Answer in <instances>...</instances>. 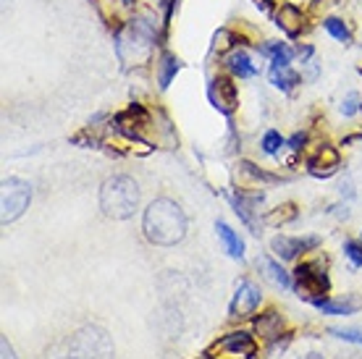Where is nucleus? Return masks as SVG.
<instances>
[{
	"mask_svg": "<svg viewBox=\"0 0 362 359\" xmlns=\"http://www.w3.org/2000/svg\"><path fill=\"white\" fill-rule=\"evenodd\" d=\"M208 100L218 113L234 116L236 108H239V90H236L234 84V76H226V73L213 76L208 81Z\"/></svg>",
	"mask_w": 362,
	"mask_h": 359,
	"instance_id": "7",
	"label": "nucleus"
},
{
	"mask_svg": "<svg viewBox=\"0 0 362 359\" xmlns=\"http://www.w3.org/2000/svg\"><path fill=\"white\" fill-rule=\"evenodd\" d=\"M323 27H326V32L334 40H339V42H344V45H349L352 42V32H349V27H346L341 18H336V16H328L326 21H323Z\"/></svg>",
	"mask_w": 362,
	"mask_h": 359,
	"instance_id": "21",
	"label": "nucleus"
},
{
	"mask_svg": "<svg viewBox=\"0 0 362 359\" xmlns=\"http://www.w3.org/2000/svg\"><path fill=\"white\" fill-rule=\"evenodd\" d=\"M313 307L323 314H354L362 307V299L354 294L344 299H317V302H313Z\"/></svg>",
	"mask_w": 362,
	"mask_h": 359,
	"instance_id": "14",
	"label": "nucleus"
},
{
	"mask_svg": "<svg viewBox=\"0 0 362 359\" xmlns=\"http://www.w3.org/2000/svg\"><path fill=\"white\" fill-rule=\"evenodd\" d=\"M273 21H276V27L286 37H291V40H297V37L302 35V29H305V13H302V8H297L294 3H281V8L276 11Z\"/></svg>",
	"mask_w": 362,
	"mask_h": 359,
	"instance_id": "11",
	"label": "nucleus"
},
{
	"mask_svg": "<svg viewBox=\"0 0 362 359\" xmlns=\"http://www.w3.org/2000/svg\"><path fill=\"white\" fill-rule=\"evenodd\" d=\"M328 333H331L334 339H341V341L362 346V331H357V328H328Z\"/></svg>",
	"mask_w": 362,
	"mask_h": 359,
	"instance_id": "24",
	"label": "nucleus"
},
{
	"mask_svg": "<svg viewBox=\"0 0 362 359\" xmlns=\"http://www.w3.org/2000/svg\"><path fill=\"white\" fill-rule=\"evenodd\" d=\"M271 81L273 87L281 92H291L294 87H297L299 81H302V76H299L291 66H286V69H279V71H271Z\"/></svg>",
	"mask_w": 362,
	"mask_h": 359,
	"instance_id": "20",
	"label": "nucleus"
},
{
	"mask_svg": "<svg viewBox=\"0 0 362 359\" xmlns=\"http://www.w3.org/2000/svg\"><path fill=\"white\" fill-rule=\"evenodd\" d=\"M179 71H181V61L173 53L163 50L160 58H158V87H160V90H168L173 76H176Z\"/></svg>",
	"mask_w": 362,
	"mask_h": 359,
	"instance_id": "17",
	"label": "nucleus"
},
{
	"mask_svg": "<svg viewBox=\"0 0 362 359\" xmlns=\"http://www.w3.org/2000/svg\"><path fill=\"white\" fill-rule=\"evenodd\" d=\"M360 105H362L360 95H357V92H349V95L341 100V113H344V116H354V113L360 110Z\"/></svg>",
	"mask_w": 362,
	"mask_h": 359,
	"instance_id": "26",
	"label": "nucleus"
},
{
	"mask_svg": "<svg viewBox=\"0 0 362 359\" xmlns=\"http://www.w3.org/2000/svg\"><path fill=\"white\" fill-rule=\"evenodd\" d=\"M341 165V155L331 144H320L315 153L308 158V173L315 179H331Z\"/></svg>",
	"mask_w": 362,
	"mask_h": 359,
	"instance_id": "10",
	"label": "nucleus"
},
{
	"mask_svg": "<svg viewBox=\"0 0 362 359\" xmlns=\"http://www.w3.org/2000/svg\"><path fill=\"white\" fill-rule=\"evenodd\" d=\"M0 354H3V359H16V354H13V346L8 343V339H6V336L0 339Z\"/></svg>",
	"mask_w": 362,
	"mask_h": 359,
	"instance_id": "29",
	"label": "nucleus"
},
{
	"mask_svg": "<svg viewBox=\"0 0 362 359\" xmlns=\"http://www.w3.org/2000/svg\"><path fill=\"white\" fill-rule=\"evenodd\" d=\"M239 171L242 173H247L252 181H263V184H279V176H273V173H268V171H263V168H257L255 163H250V160H242L239 163Z\"/></svg>",
	"mask_w": 362,
	"mask_h": 359,
	"instance_id": "22",
	"label": "nucleus"
},
{
	"mask_svg": "<svg viewBox=\"0 0 362 359\" xmlns=\"http://www.w3.org/2000/svg\"><path fill=\"white\" fill-rule=\"evenodd\" d=\"M142 231L155 247H173L187 236V216L179 202L160 197L150 202L142 216Z\"/></svg>",
	"mask_w": 362,
	"mask_h": 359,
	"instance_id": "1",
	"label": "nucleus"
},
{
	"mask_svg": "<svg viewBox=\"0 0 362 359\" xmlns=\"http://www.w3.org/2000/svg\"><path fill=\"white\" fill-rule=\"evenodd\" d=\"M360 110H362V105H360Z\"/></svg>",
	"mask_w": 362,
	"mask_h": 359,
	"instance_id": "32",
	"label": "nucleus"
},
{
	"mask_svg": "<svg viewBox=\"0 0 362 359\" xmlns=\"http://www.w3.org/2000/svg\"><path fill=\"white\" fill-rule=\"evenodd\" d=\"M320 247V236H276L271 242V249L279 260H297L299 254L313 252Z\"/></svg>",
	"mask_w": 362,
	"mask_h": 359,
	"instance_id": "9",
	"label": "nucleus"
},
{
	"mask_svg": "<svg viewBox=\"0 0 362 359\" xmlns=\"http://www.w3.org/2000/svg\"><path fill=\"white\" fill-rule=\"evenodd\" d=\"M69 359H113V341L100 325L76 331L69 343Z\"/></svg>",
	"mask_w": 362,
	"mask_h": 359,
	"instance_id": "4",
	"label": "nucleus"
},
{
	"mask_svg": "<svg viewBox=\"0 0 362 359\" xmlns=\"http://www.w3.org/2000/svg\"><path fill=\"white\" fill-rule=\"evenodd\" d=\"M284 147V136L276 131V129H271V131H265V136H263V150L268 155H276Z\"/></svg>",
	"mask_w": 362,
	"mask_h": 359,
	"instance_id": "25",
	"label": "nucleus"
},
{
	"mask_svg": "<svg viewBox=\"0 0 362 359\" xmlns=\"http://www.w3.org/2000/svg\"><path fill=\"white\" fill-rule=\"evenodd\" d=\"M226 69L234 79H252V76H257V69L252 66V61H250V55L245 50H231L226 55Z\"/></svg>",
	"mask_w": 362,
	"mask_h": 359,
	"instance_id": "15",
	"label": "nucleus"
},
{
	"mask_svg": "<svg viewBox=\"0 0 362 359\" xmlns=\"http://www.w3.org/2000/svg\"><path fill=\"white\" fill-rule=\"evenodd\" d=\"M297 205L294 202H284V205H279L276 210H271V213H265V225H286L291 223V220H297Z\"/></svg>",
	"mask_w": 362,
	"mask_h": 359,
	"instance_id": "19",
	"label": "nucleus"
},
{
	"mask_svg": "<svg viewBox=\"0 0 362 359\" xmlns=\"http://www.w3.org/2000/svg\"><path fill=\"white\" fill-rule=\"evenodd\" d=\"M302 359H323V357H320V354H315V351H313V354H308V357H302Z\"/></svg>",
	"mask_w": 362,
	"mask_h": 359,
	"instance_id": "31",
	"label": "nucleus"
},
{
	"mask_svg": "<svg viewBox=\"0 0 362 359\" xmlns=\"http://www.w3.org/2000/svg\"><path fill=\"white\" fill-rule=\"evenodd\" d=\"M257 268H263L265 278L273 281L276 286L286 288V291H289V288H294V276L281 268V262L271 260V257H260V260H257Z\"/></svg>",
	"mask_w": 362,
	"mask_h": 359,
	"instance_id": "16",
	"label": "nucleus"
},
{
	"mask_svg": "<svg viewBox=\"0 0 362 359\" xmlns=\"http://www.w3.org/2000/svg\"><path fill=\"white\" fill-rule=\"evenodd\" d=\"M234 45H236V35L231 29H221V32L213 37V50H218V53L234 50Z\"/></svg>",
	"mask_w": 362,
	"mask_h": 359,
	"instance_id": "23",
	"label": "nucleus"
},
{
	"mask_svg": "<svg viewBox=\"0 0 362 359\" xmlns=\"http://www.w3.org/2000/svg\"><path fill=\"white\" fill-rule=\"evenodd\" d=\"M360 236H362V234H360Z\"/></svg>",
	"mask_w": 362,
	"mask_h": 359,
	"instance_id": "33",
	"label": "nucleus"
},
{
	"mask_svg": "<svg viewBox=\"0 0 362 359\" xmlns=\"http://www.w3.org/2000/svg\"><path fill=\"white\" fill-rule=\"evenodd\" d=\"M263 302V294H260V288L255 286L252 281H242L239 286H236V294L231 299V307H228V317L231 320H242V317H250L255 314V310L260 307Z\"/></svg>",
	"mask_w": 362,
	"mask_h": 359,
	"instance_id": "8",
	"label": "nucleus"
},
{
	"mask_svg": "<svg viewBox=\"0 0 362 359\" xmlns=\"http://www.w3.org/2000/svg\"><path fill=\"white\" fill-rule=\"evenodd\" d=\"M273 3H276V0H255V6H257V8L263 11V13H271Z\"/></svg>",
	"mask_w": 362,
	"mask_h": 359,
	"instance_id": "30",
	"label": "nucleus"
},
{
	"mask_svg": "<svg viewBox=\"0 0 362 359\" xmlns=\"http://www.w3.org/2000/svg\"><path fill=\"white\" fill-rule=\"evenodd\" d=\"M139 207V184L132 176H110L100 187V210L105 218L127 220Z\"/></svg>",
	"mask_w": 362,
	"mask_h": 359,
	"instance_id": "3",
	"label": "nucleus"
},
{
	"mask_svg": "<svg viewBox=\"0 0 362 359\" xmlns=\"http://www.w3.org/2000/svg\"><path fill=\"white\" fill-rule=\"evenodd\" d=\"M153 45H158V21L150 13L134 16L116 37L118 58L127 66L145 63L150 58V53H153Z\"/></svg>",
	"mask_w": 362,
	"mask_h": 359,
	"instance_id": "2",
	"label": "nucleus"
},
{
	"mask_svg": "<svg viewBox=\"0 0 362 359\" xmlns=\"http://www.w3.org/2000/svg\"><path fill=\"white\" fill-rule=\"evenodd\" d=\"M344 254L352 260L354 268H362V244L357 242H344Z\"/></svg>",
	"mask_w": 362,
	"mask_h": 359,
	"instance_id": "27",
	"label": "nucleus"
},
{
	"mask_svg": "<svg viewBox=\"0 0 362 359\" xmlns=\"http://www.w3.org/2000/svg\"><path fill=\"white\" fill-rule=\"evenodd\" d=\"M29 202H32V184L29 181L16 179V176L3 181V199H0V210H3L0 220H3V225L13 223V220L24 216Z\"/></svg>",
	"mask_w": 362,
	"mask_h": 359,
	"instance_id": "6",
	"label": "nucleus"
},
{
	"mask_svg": "<svg viewBox=\"0 0 362 359\" xmlns=\"http://www.w3.org/2000/svg\"><path fill=\"white\" fill-rule=\"evenodd\" d=\"M294 276V288H297L299 297H305L313 305L317 299H326V294L331 291V278H328L326 268L317 260H305L299 262L297 270L291 273Z\"/></svg>",
	"mask_w": 362,
	"mask_h": 359,
	"instance_id": "5",
	"label": "nucleus"
},
{
	"mask_svg": "<svg viewBox=\"0 0 362 359\" xmlns=\"http://www.w3.org/2000/svg\"><path fill=\"white\" fill-rule=\"evenodd\" d=\"M216 349L231 351V354H239V357H245V359H252L255 354H257V343H255V339L247 331H236V333L223 336L221 341H216Z\"/></svg>",
	"mask_w": 362,
	"mask_h": 359,
	"instance_id": "12",
	"label": "nucleus"
},
{
	"mask_svg": "<svg viewBox=\"0 0 362 359\" xmlns=\"http://www.w3.org/2000/svg\"><path fill=\"white\" fill-rule=\"evenodd\" d=\"M216 231H218V236H221L223 247H226L228 257H234V260H242V257H245V242L236 236L234 228H231L228 223H223V220H218Z\"/></svg>",
	"mask_w": 362,
	"mask_h": 359,
	"instance_id": "18",
	"label": "nucleus"
},
{
	"mask_svg": "<svg viewBox=\"0 0 362 359\" xmlns=\"http://www.w3.org/2000/svg\"><path fill=\"white\" fill-rule=\"evenodd\" d=\"M305 142H308V134H305V131H297V134L291 136L289 142V150H294V153H299V150H302V147H305Z\"/></svg>",
	"mask_w": 362,
	"mask_h": 359,
	"instance_id": "28",
	"label": "nucleus"
},
{
	"mask_svg": "<svg viewBox=\"0 0 362 359\" xmlns=\"http://www.w3.org/2000/svg\"><path fill=\"white\" fill-rule=\"evenodd\" d=\"M255 328H257L263 341H268V343L279 341V336L284 333V314H281L279 310H268V312H263L255 320Z\"/></svg>",
	"mask_w": 362,
	"mask_h": 359,
	"instance_id": "13",
	"label": "nucleus"
}]
</instances>
